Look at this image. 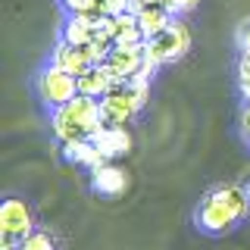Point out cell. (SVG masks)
I'll use <instances>...</instances> for the list:
<instances>
[{
	"label": "cell",
	"instance_id": "obj_18",
	"mask_svg": "<svg viewBox=\"0 0 250 250\" xmlns=\"http://www.w3.org/2000/svg\"><path fill=\"white\" fill-rule=\"evenodd\" d=\"M238 44H241V53H250V19L238 28Z\"/></svg>",
	"mask_w": 250,
	"mask_h": 250
},
{
	"label": "cell",
	"instance_id": "obj_16",
	"mask_svg": "<svg viewBox=\"0 0 250 250\" xmlns=\"http://www.w3.org/2000/svg\"><path fill=\"white\" fill-rule=\"evenodd\" d=\"M238 88L244 94V100H250V53H241L238 60Z\"/></svg>",
	"mask_w": 250,
	"mask_h": 250
},
{
	"label": "cell",
	"instance_id": "obj_13",
	"mask_svg": "<svg viewBox=\"0 0 250 250\" xmlns=\"http://www.w3.org/2000/svg\"><path fill=\"white\" fill-rule=\"evenodd\" d=\"M172 19H175V16H172L169 6H163V3H150V6H141L138 10V25H141V31H144V38L160 35Z\"/></svg>",
	"mask_w": 250,
	"mask_h": 250
},
{
	"label": "cell",
	"instance_id": "obj_14",
	"mask_svg": "<svg viewBox=\"0 0 250 250\" xmlns=\"http://www.w3.org/2000/svg\"><path fill=\"white\" fill-rule=\"evenodd\" d=\"M60 6H62L69 16H91V19L106 16L104 0H60Z\"/></svg>",
	"mask_w": 250,
	"mask_h": 250
},
{
	"label": "cell",
	"instance_id": "obj_3",
	"mask_svg": "<svg viewBox=\"0 0 250 250\" xmlns=\"http://www.w3.org/2000/svg\"><path fill=\"white\" fill-rule=\"evenodd\" d=\"M150 100V82L144 78H128V82H116L104 97H100V109H104L106 125H125L144 109Z\"/></svg>",
	"mask_w": 250,
	"mask_h": 250
},
{
	"label": "cell",
	"instance_id": "obj_1",
	"mask_svg": "<svg viewBox=\"0 0 250 250\" xmlns=\"http://www.w3.org/2000/svg\"><path fill=\"white\" fill-rule=\"evenodd\" d=\"M247 213H250L247 188L219 185V188L203 194V200L197 207V229L207 231V234H225V231H231L234 225L244 222Z\"/></svg>",
	"mask_w": 250,
	"mask_h": 250
},
{
	"label": "cell",
	"instance_id": "obj_12",
	"mask_svg": "<svg viewBox=\"0 0 250 250\" xmlns=\"http://www.w3.org/2000/svg\"><path fill=\"white\" fill-rule=\"evenodd\" d=\"M113 75H109V69L100 62V66H91V69H84L82 75H78V94H88V97H104V94L113 88Z\"/></svg>",
	"mask_w": 250,
	"mask_h": 250
},
{
	"label": "cell",
	"instance_id": "obj_7",
	"mask_svg": "<svg viewBox=\"0 0 250 250\" xmlns=\"http://www.w3.org/2000/svg\"><path fill=\"white\" fill-rule=\"evenodd\" d=\"M144 60H147L144 47H119V44H113V50H109V57L104 60V66L109 69L113 82H128V78H135L141 72Z\"/></svg>",
	"mask_w": 250,
	"mask_h": 250
},
{
	"label": "cell",
	"instance_id": "obj_15",
	"mask_svg": "<svg viewBox=\"0 0 250 250\" xmlns=\"http://www.w3.org/2000/svg\"><path fill=\"white\" fill-rule=\"evenodd\" d=\"M16 250H57V244H53L50 231H31V234H25V238L19 241Z\"/></svg>",
	"mask_w": 250,
	"mask_h": 250
},
{
	"label": "cell",
	"instance_id": "obj_19",
	"mask_svg": "<svg viewBox=\"0 0 250 250\" xmlns=\"http://www.w3.org/2000/svg\"><path fill=\"white\" fill-rule=\"evenodd\" d=\"M244 138H247V144H250V125H244Z\"/></svg>",
	"mask_w": 250,
	"mask_h": 250
},
{
	"label": "cell",
	"instance_id": "obj_20",
	"mask_svg": "<svg viewBox=\"0 0 250 250\" xmlns=\"http://www.w3.org/2000/svg\"><path fill=\"white\" fill-rule=\"evenodd\" d=\"M247 197H250V185H247Z\"/></svg>",
	"mask_w": 250,
	"mask_h": 250
},
{
	"label": "cell",
	"instance_id": "obj_10",
	"mask_svg": "<svg viewBox=\"0 0 250 250\" xmlns=\"http://www.w3.org/2000/svg\"><path fill=\"white\" fill-rule=\"evenodd\" d=\"M62 156H66L69 163H75V166L91 169V172L97 169V166H104V163H109L91 138H84V141H66V144H62Z\"/></svg>",
	"mask_w": 250,
	"mask_h": 250
},
{
	"label": "cell",
	"instance_id": "obj_6",
	"mask_svg": "<svg viewBox=\"0 0 250 250\" xmlns=\"http://www.w3.org/2000/svg\"><path fill=\"white\" fill-rule=\"evenodd\" d=\"M38 97L50 109L69 104L72 97H78V75H72V72H66V69H60V66L50 62V66L41 69V75H38Z\"/></svg>",
	"mask_w": 250,
	"mask_h": 250
},
{
	"label": "cell",
	"instance_id": "obj_17",
	"mask_svg": "<svg viewBox=\"0 0 250 250\" xmlns=\"http://www.w3.org/2000/svg\"><path fill=\"white\" fill-rule=\"evenodd\" d=\"M197 3H200V0H166V6H169V13H172V16L191 13V10H194Z\"/></svg>",
	"mask_w": 250,
	"mask_h": 250
},
{
	"label": "cell",
	"instance_id": "obj_11",
	"mask_svg": "<svg viewBox=\"0 0 250 250\" xmlns=\"http://www.w3.org/2000/svg\"><path fill=\"white\" fill-rule=\"evenodd\" d=\"M97 38V19L91 16H66L60 28V41H69V44H91Z\"/></svg>",
	"mask_w": 250,
	"mask_h": 250
},
{
	"label": "cell",
	"instance_id": "obj_2",
	"mask_svg": "<svg viewBox=\"0 0 250 250\" xmlns=\"http://www.w3.org/2000/svg\"><path fill=\"white\" fill-rule=\"evenodd\" d=\"M100 125H104L100 100L97 97H88V94L72 97L69 104L57 106V109H53V116H50V128H53V135H57L60 144H66V141L94 138Z\"/></svg>",
	"mask_w": 250,
	"mask_h": 250
},
{
	"label": "cell",
	"instance_id": "obj_4",
	"mask_svg": "<svg viewBox=\"0 0 250 250\" xmlns=\"http://www.w3.org/2000/svg\"><path fill=\"white\" fill-rule=\"evenodd\" d=\"M188 50H191V31H188V25L182 19H172L160 35H153V38L144 41V53L153 62H160V66L182 60Z\"/></svg>",
	"mask_w": 250,
	"mask_h": 250
},
{
	"label": "cell",
	"instance_id": "obj_9",
	"mask_svg": "<svg viewBox=\"0 0 250 250\" xmlns=\"http://www.w3.org/2000/svg\"><path fill=\"white\" fill-rule=\"evenodd\" d=\"M91 188L100 197H119V194H125V188H128V175H125V169L113 166V160H109V163H104V166H97L91 172Z\"/></svg>",
	"mask_w": 250,
	"mask_h": 250
},
{
	"label": "cell",
	"instance_id": "obj_8",
	"mask_svg": "<svg viewBox=\"0 0 250 250\" xmlns=\"http://www.w3.org/2000/svg\"><path fill=\"white\" fill-rule=\"evenodd\" d=\"M91 141L100 147V153H104L106 160H119V156H125L131 150V135H128L125 125H106L104 122Z\"/></svg>",
	"mask_w": 250,
	"mask_h": 250
},
{
	"label": "cell",
	"instance_id": "obj_5",
	"mask_svg": "<svg viewBox=\"0 0 250 250\" xmlns=\"http://www.w3.org/2000/svg\"><path fill=\"white\" fill-rule=\"evenodd\" d=\"M35 231V216L28 203L19 197H6L0 207V234H3V250H16L25 234Z\"/></svg>",
	"mask_w": 250,
	"mask_h": 250
}]
</instances>
